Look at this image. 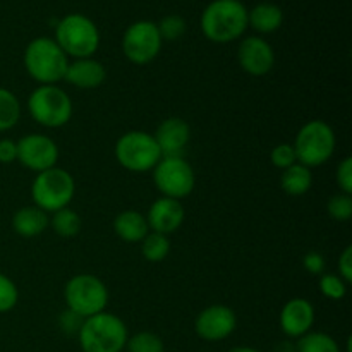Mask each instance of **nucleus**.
<instances>
[{"instance_id":"obj_1","label":"nucleus","mask_w":352,"mask_h":352,"mask_svg":"<svg viewBox=\"0 0 352 352\" xmlns=\"http://www.w3.org/2000/svg\"><path fill=\"white\" fill-rule=\"evenodd\" d=\"M199 26L213 43L236 41L248 30V7L241 0H212L203 9Z\"/></svg>"},{"instance_id":"obj_2","label":"nucleus","mask_w":352,"mask_h":352,"mask_svg":"<svg viewBox=\"0 0 352 352\" xmlns=\"http://www.w3.org/2000/svg\"><path fill=\"white\" fill-rule=\"evenodd\" d=\"M23 64L30 78L38 85H58L64 81L69 57L54 38L38 36L24 48Z\"/></svg>"},{"instance_id":"obj_3","label":"nucleus","mask_w":352,"mask_h":352,"mask_svg":"<svg viewBox=\"0 0 352 352\" xmlns=\"http://www.w3.org/2000/svg\"><path fill=\"white\" fill-rule=\"evenodd\" d=\"M129 332L122 320L109 311H102L82 320L78 332L82 352H122Z\"/></svg>"},{"instance_id":"obj_4","label":"nucleus","mask_w":352,"mask_h":352,"mask_svg":"<svg viewBox=\"0 0 352 352\" xmlns=\"http://www.w3.org/2000/svg\"><path fill=\"white\" fill-rule=\"evenodd\" d=\"M54 40L67 57H93L100 47V30L91 17L72 12L58 21Z\"/></svg>"},{"instance_id":"obj_5","label":"nucleus","mask_w":352,"mask_h":352,"mask_svg":"<svg viewBox=\"0 0 352 352\" xmlns=\"http://www.w3.org/2000/svg\"><path fill=\"white\" fill-rule=\"evenodd\" d=\"M31 119L48 129L64 127L72 119V100L58 85H38L28 96Z\"/></svg>"},{"instance_id":"obj_6","label":"nucleus","mask_w":352,"mask_h":352,"mask_svg":"<svg viewBox=\"0 0 352 352\" xmlns=\"http://www.w3.org/2000/svg\"><path fill=\"white\" fill-rule=\"evenodd\" d=\"M292 146L299 164L306 165L308 168H315L327 164L333 157L337 138L329 122L315 119L306 122L298 131Z\"/></svg>"},{"instance_id":"obj_7","label":"nucleus","mask_w":352,"mask_h":352,"mask_svg":"<svg viewBox=\"0 0 352 352\" xmlns=\"http://www.w3.org/2000/svg\"><path fill=\"white\" fill-rule=\"evenodd\" d=\"M64 301L69 311L85 320L107 311L109 289H107L105 282L96 275L78 274L69 278L65 284Z\"/></svg>"},{"instance_id":"obj_8","label":"nucleus","mask_w":352,"mask_h":352,"mask_svg":"<svg viewBox=\"0 0 352 352\" xmlns=\"http://www.w3.org/2000/svg\"><path fill=\"white\" fill-rule=\"evenodd\" d=\"M76 196V181L67 170L60 167L40 172L31 184L33 205L48 215L57 210L67 208Z\"/></svg>"},{"instance_id":"obj_9","label":"nucleus","mask_w":352,"mask_h":352,"mask_svg":"<svg viewBox=\"0 0 352 352\" xmlns=\"http://www.w3.org/2000/svg\"><path fill=\"white\" fill-rule=\"evenodd\" d=\"M117 162L126 170L134 174L153 170L155 165L160 162L162 151L155 141L153 134L144 131H127L116 143Z\"/></svg>"},{"instance_id":"obj_10","label":"nucleus","mask_w":352,"mask_h":352,"mask_svg":"<svg viewBox=\"0 0 352 352\" xmlns=\"http://www.w3.org/2000/svg\"><path fill=\"white\" fill-rule=\"evenodd\" d=\"M153 184L162 196L181 201L188 198L196 186V175L184 157H162L155 165Z\"/></svg>"},{"instance_id":"obj_11","label":"nucleus","mask_w":352,"mask_h":352,"mask_svg":"<svg viewBox=\"0 0 352 352\" xmlns=\"http://www.w3.org/2000/svg\"><path fill=\"white\" fill-rule=\"evenodd\" d=\"M162 40L157 23L141 19L129 24L122 34V52L129 62L136 65H146L160 55Z\"/></svg>"},{"instance_id":"obj_12","label":"nucleus","mask_w":352,"mask_h":352,"mask_svg":"<svg viewBox=\"0 0 352 352\" xmlns=\"http://www.w3.org/2000/svg\"><path fill=\"white\" fill-rule=\"evenodd\" d=\"M58 146L50 136L31 133L17 141V162L36 174L57 167Z\"/></svg>"},{"instance_id":"obj_13","label":"nucleus","mask_w":352,"mask_h":352,"mask_svg":"<svg viewBox=\"0 0 352 352\" xmlns=\"http://www.w3.org/2000/svg\"><path fill=\"white\" fill-rule=\"evenodd\" d=\"M237 316L232 308L226 305H213L199 311L195 320V332L206 342H220L234 333Z\"/></svg>"},{"instance_id":"obj_14","label":"nucleus","mask_w":352,"mask_h":352,"mask_svg":"<svg viewBox=\"0 0 352 352\" xmlns=\"http://www.w3.org/2000/svg\"><path fill=\"white\" fill-rule=\"evenodd\" d=\"M237 62L246 74L267 76L275 65L274 47L261 36L244 38L237 48Z\"/></svg>"},{"instance_id":"obj_15","label":"nucleus","mask_w":352,"mask_h":352,"mask_svg":"<svg viewBox=\"0 0 352 352\" xmlns=\"http://www.w3.org/2000/svg\"><path fill=\"white\" fill-rule=\"evenodd\" d=\"M144 217H146L150 232L170 236V234L177 232L182 223H184L186 210L179 199L160 196V198L151 203Z\"/></svg>"},{"instance_id":"obj_16","label":"nucleus","mask_w":352,"mask_h":352,"mask_svg":"<svg viewBox=\"0 0 352 352\" xmlns=\"http://www.w3.org/2000/svg\"><path fill=\"white\" fill-rule=\"evenodd\" d=\"M278 325L289 339H301L315 325V306L305 298L291 299L282 308Z\"/></svg>"},{"instance_id":"obj_17","label":"nucleus","mask_w":352,"mask_h":352,"mask_svg":"<svg viewBox=\"0 0 352 352\" xmlns=\"http://www.w3.org/2000/svg\"><path fill=\"white\" fill-rule=\"evenodd\" d=\"M162 157H184L191 140V127L181 117H168L158 124L153 134Z\"/></svg>"},{"instance_id":"obj_18","label":"nucleus","mask_w":352,"mask_h":352,"mask_svg":"<svg viewBox=\"0 0 352 352\" xmlns=\"http://www.w3.org/2000/svg\"><path fill=\"white\" fill-rule=\"evenodd\" d=\"M107 69L100 60L93 57L74 58L69 62L64 81L79 89H95L105 82Z\"/></svg>"},{"instance_id":"obj_19","label":"nucleus","mask_w":352,"mask_h":352,"mask_svg":"<svg viewBox=\"0 0 352 352\" xmlns=\"http://www.w3.org/2000/svg\"><path fill=\"white\" fill-rule=\"evenodd\" d=\"M50 227V215L38 206H23L12 215V229L17 236L38 237Z\"/></svg>"},{"instance_id":"obj_20","label":"nucleus","mask_w":352,"mask_h":352,"mask_svg":"<svg viewBox=\"0 0 352 352\" xmlns=\"http://www.w3.org/2000/svg\"><path fill=\"white\" fill-rule=\"evenodd\" d=\"M284 24V10L274 2H260L248 9V28L260 34H272Z\"/></svg>"},{"instance_id":"obj_21","label":"nucleus","mask_w":352,"mask_h":352,"mask_svg":"<svg viewBox=\"0 0 352 352\" xmlns=\"http://www.w3.org/2000/svg\"><path fill=\"white\" fill-rule=\"evenodd\" d=\"M113 232L124 243H141L150 232L146 217L138 210H124L113 219Z\"/></svg>"},{"instance_id":"obj_22","label":"nucleus","mask_w":352,"mask_h":352,"mask_svg":"<svg viewBox=\"0 0 352 352\" xmlns=\"http://www.w3.org/2000/svg\"><path fill=\"white\" fill-rule=\"evenodd\" d=\"M313 172L302 164H294L289 168L282 170L280 188L289 196H302L311 189Z\"/></svg>"},{"instance_id":"obj_23","label":"nucleus","mask_w":352,"mask_h":352,"mask_svg":"<svg viewBox=\"0 0 352 352\" xmlns=\"http://www.w3.org/2000/svg\"><path fill=\"white\" fill-rule=\"evenodd\" d=\"M50 227L58 237H64V239L76 237L81 232V217H79L78 212L67 206V208L57 210V212L52 213Z\"/></svg>"},{"instance_id":"obj_24","label":"nucleus","mask_w":352,"mask_h":352,"mask_svg":"<svg viewBox=\"0 0 352 352\" xmlns=\"http://www.w3.org/2000/svg\"><path fill=\"white\" fill-rule=\"evenodd\" d=\"M21 119V102L10 89L0 86V133L12 129Z\"/></svg>"},{"instance_id":"obj_25","label":"nucleus","mask_w":352,"mask_h":352,"mask_svg":"<svg viewBox=\"0 0 352 352\" xmlns=\"http://www.w3.org/2000/svg\"><path fill=\"white\" fill-rule=\"evenodd\" d=\"M141 254L150 263H160L170 254V239L158 232H148L141 241Z\"/></svg>"},{"instance_id":"obj_26","label":"nucleus","mask_w":352,"mask_h":352,"mask_svg":"<svg viewBox=\"0 0 352 352\" xmlns=\"http://www.w3.org/2000/svg\"><path fill=\"white\" fill-rule=\"evenodd\" d=\"M296 352H340V346L329 333L311 330L301 339H298Z\"/></svg>"},{"instance_id":"obj_27","label":"nucleus","mask_w":352,"mask_h":352,"mask_svg":"<svg viewBox=\"0 0 352 352\" xmlns=\"http://www.w3.org/2000/svg\"><path fill=\"white\" fill-rule=\"evenodd\" d=\"M127 352H165V344L160 336L153 332H138L127 339Z\"/></svg>"},{"instance_id":"obj_28","label":"nucleus","mask_w":352,"mask_h":352,"mask_svg":"<svg viewBox=\"0 0 352 352\" xmlns=\"http://www.w3.org/2000/svg\"><path fill=\"white\" fill-rule=\"evenodd\" d=\"M158 33H160L162 40L164 41H175L179 38L184 36L186 33V19L179 14H168L160 19V23H157Z\"/></svg>"},{"instance_id":"obj_29","label":"nucleus","mask_w":352,"mask_h":352,"mask_svg":"<svg viewBox=\"0 0 352 352\" xmlns=\"http://www.w3.org/2000/svg\"><path fill=\"white\" fill-rule=\"evenodd\" d=\"M347 282H344L339 275L336 274H322L318 280L320 292H322L325 298L332 299V301H340V299L346 298L347 294Z\"/></svg>"},{"instance_id":"obj_30","label":"nucleus","mask_w":352,"mask_h":352,"mask_svg":"<svg viewBox=\"0 0 352 352\" xmlns=\"http://www.w3.org/2000/svg\"><path fill=\"white\" fill-rule=\"evenodd\" d=\"M329 215L337 222H349L352 217V196L346 192H337L327 203Z\"/></svg>"},{"instance_id":"obj_31","label":"nucleus","mask_w":352,"mask_h":352,"mask_svg":"<svg viewBox=\"0 0 352 352\" xmlns=\"http://www.w3.org/2000/svg\"><path fill=\"white\" fill-rule=\"evenodd\" d=\"M17 301H19L17 285L6 274H0V315L12 311L16 308Z\"/></svg>"},{"instance_id":"obj_32","label":"nucleus","mask_w":352,"mask_h":352,"mask_svg":"<svg viewBox=\"0 0 352 352\" xmlns=\"http://www.w3.org/2000/svg\"><path fill=\"white\" fill-rule=\"evenodd\" d=\"M270 160H272V164H274L277 168H280V170H285V168H289L291 165L298 164L294 146H292L291 143L277 144V146L272 150Z\"/></svg>"},{"instance_id":"obj_33","label":"nucleus","mask_w":352,"mask_h":352,"mask_svg":"<svg viewBox=\"0 0 352 352\" xmlns=\"http://www.w3.org/2000/svg\"><path fill=\"white\" fill-rule=\"evenodd\" d=\"M337 184H339L340 192L352 195V158L346 157L340 160L339 167L336 172Z\"/></svg>"},{"instance_id":"obj_34","label":"nucleus","mask_w":352,"mask_h":352,"mask_svg":"<svg viewBox=\"0 0 352 352\" xmlns=\"http://www.w3.org/2000/svg\"><path fill=\"white\" fill-rule=\"evenodd\" d=\"M302 267L311 275L325 274V256L318 253V251H309L302 258Z\"/></svg>"},{"instance_id":"obj_35","label":"nucleus","mask_w":352,"mask_h":352,"mask_svg":"<svg viewBox=\"0 0 352 352\" xmlns=\"http://www.w3.org/2000/svg\"><path fill=\"white\" fill-rule=\"evenodd\" d=\"M58 323H60V329L64 330L69 336H78L79 329L82 325V318H79L78 315H74L72 311L65 309V313H62L60 318H58Z\"/></svg>"},{"instance_id":"obj_36","label":"nucleus","mask_w":352,"mask_h":352,"mask_svg":"<svg viewBox=\"0 0 352 352\" xmlns=\"http://www.w3.org/2000/svg\"><path fill=\"white\" fill-rule=\"evenodd\" d=\"M339 277L344 282H352V246H346V250L339 256Z\"/></svg>"},{"instance_id":"obj_37","label":"nucleus","mask_w":352,"mask_h":352,"mask_svg":"<svg viewBox=\"0 0 352 352\" xmlns=\"http://www.w3.org/2000/svg\"><path fill=\"white\" fill-rule=\"evenodd\" d=\"M17 162V141L3 138L0 140V164H12Z\"/></svg>"},{"instance_id":"obj_38","label":"nucleus","mask_w":352,"mask_h":352,"mask_svg":"<svg viewBox=\"0 0 352 352\" xmlns=\"http://www.w3.org/2000/svg\"><path fill=\"white\" fill-rule=\"evenodd\" d=\"M227 352H260V351H256V349H254V347L239 346V347H232V349H230V351H227Z\"/></svg>"}]
</instances>
